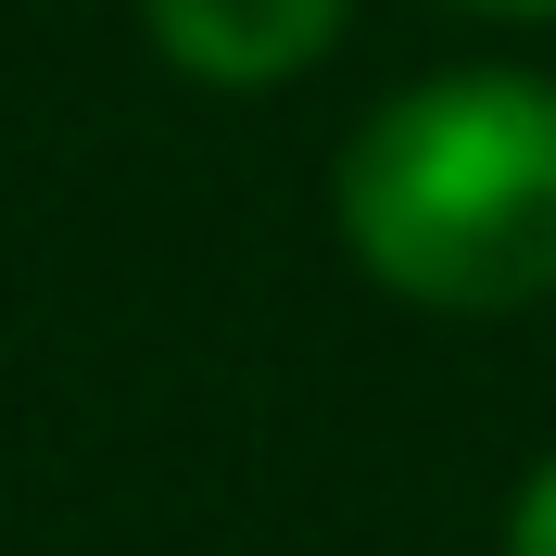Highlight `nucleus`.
Segmentation results:
<instances>
[{"instance_id":"obj_3","label":"nucleus","mask_w":556,"mask_h":556,"mask_svg":"<svg viewBox=\"0 0 556 556\" xmlns=\"http://www.w3.org/2000/svg\"><path fill=\"white\" fill-rule=\"evenodd\" d=\"M506 556H556V455H544V468H531L519 519H506Z\"/></svg>"},{"instance_id":"obj_4","label":"nucleus","mask_w":556,"mask_h":556,"mask_svg":"<svg viewBox=\"0 0 556 556\" xmlns=\"http://www.w3.org/2000/svg\"><path fill=\"white\" fill-rule=\"evenodd\" d=\"M481 13H556V0H481Z\"/></svg>"},{"instance_id":"obj_1","label":"nucleus","mask_w":556,"mask_h":556,"mask_svg":"<svg viewBox=\"0 0 556 556\" xmlns=\"http://www.w3.org/2000/svg\"><path fill=\"white\" fill-rule=\"evenodd\" d=\"M354 266L430 316H506L556 291V89L430 76L342 152Z\"/></svg>"},{"instance_id":"obj_2","label":"nucleus","mask_w":556,"mask_h":556,"mask_svg":"<svg viewBox=\"0 0 556 556\" xmlns=\"http://www.w3.org/2000/svg\"><path fill=\"white\" fill-rule=\"evenodd\" d=\"M139 13L165 38V64L215 76V89H266L342 38V0H139Z\"/></svg>"}]
</instances>
